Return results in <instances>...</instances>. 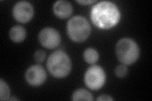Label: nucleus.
Here are the masks:
<instances>
[{
    "instance_id": "f257e3e1",
    "label": "nucleus",
    "mask_w": 152,
    "mask_h": 101,
    "mask_svg": "<svg viewBox=\"0 0 152 101\" xmlns=\"http://www.w3.org/2000/svg\"><path fill=\"white\" fill-rule=\"evenodd\" d=\"M121 12L117 5L110 1H102L94 5L90 18L94 25L101 29H110L121 20Z\"/></svg>"
},
{
    "instance_id": "f03ea898",
    "label": "nucleus",
    "mask_w": 152,
    "mask_h": 101,
    "mask_svg": "<svg viewBox=\"0 0 152 101\" xmlns=\"http://www.w3.org/2000/svg\"><path fill=\"white\" fill-rule=\"evenodd\" d=\"M47 68L51 75L58 78L67 76L72 68V62L68 54L63 51L53 52L47 60Z\"/></svg>"
},
{
    "instance_id": "7ed1b4c3",
    "label": "nucleus",
    "mask_w": 152,
    "mask_h": 101,
    "mask_svg": "<svg viewBox=\"0 0 152 101\" xmlns=\"http://www.w3.org/2000/svg\"><path fill=\"white\" fill-rule=\"evenodd\" d=\"M115 51L118 61L124 65L134 63L140 56L138 45L129 38H123L118 41Z\"/></svg>"
},
{
    "instance_id": "20e7f679",
    "label": "nucleus",
    "mask_w": 152,
    "mask_h": 101,
    "mask_svg": "<svg viewBox=\"0 0 152 101\" xmlns=\"http://www.w3.org/2000/svg\"><path fill=\"white\" fill-rule=\"evenodd\" d=\"M66 31L71 40L75 42H82L89 37L91 25L86 18L82 16H75L69 20Z\"/></svg>"
},
{
    "instance_id": "39448f33",
    "label": "nucleus",
    "mask_w": 152,
    "mask_h": 101,
    "mask_svg": "<svg viewBox=\"0 0 152 101\" xmlns=\"http://www.w3.org/2000/svg\"><path fill=\"white\" fill-rule=\"evenodd\" d=\"M106 81V74L104 70L98 65H93L87 70L84 76L85 84L93 90L100 89Z\"/></svg>"
},
{
    "instance_id": "423d86ee",
    "label": "nucleus",
    "mask_w": 152,
    "mask_h": 101,
    "mask_svg": "<svg viewBox=\"0 0 152 101\" xmlns=\"http://www.w3.org/2000/svg\"><path fill=\"white\" fill-rule=\"evenodd\" d=\"M38 39L42 46L49 49H55L60 44L61 41L59 32L51 27H46L41 30Z\"/></svg>"
},
{
    "instance_id": "0eeeda50",
    "label": "nucleus",
    "mask_w": 152,
    "mask_h": 101,
    "mask_svg": "<svg viewBox=\"0 0 152 101\" xmlns=\"http://www.w3.org/2000/svg\"><path fill=\"white\" fill-rule=\"evenodd\" d=\"M12 14L17 22L22 23H27L34 15V8L27 1H19L13 7Z\"/></svg>"
},
{
    "instance_id": "6e6552de",
    "label": "nucleus",
    "mask_w": 152,
    "mask_h": 101,
    "mask_svg": "<svg viewBox=\"0 0 152 101\" xmlns=\"http://www.w3.org/2000/svg\"><path fill=\"white\" fill-rule=\"evenodd\" d=\"M46 76V71L43 67L39 65H35L27 69L26 73V79L30 85L37 86L45 82Z\"/></svg>"
},
{
    "instance_id": "1a4fd4ad",
    "label": "nucleus",
    "mask_w": 152,
    "mask_h": 101,
    "mask_svg": "<svg viewBox=\"0 0 152 101\" xmlns=\"http://www.w3.org/2000/svg\"><path fill=\"white\" fill-rule=\"evenodd\" d=\"M53 9L55 15L57 17L65 19L72 15L73 7L70 2L64 1V0H60L54 4Z\"/></svg>"
},
{
    "instance_id": "9d476101",
    "label": "nucleus",
    "mask_w": 152,
    "mask_h": 101,
    "mask_svg": "<svg viewBox=\"0 0 152 101\" xmlns=\"http://www.w3.org/2000/svg\"><path fill=\"white\" fill-rule=\"evenodd\" d=\"M26 31L20 25H15L13 27L9 32V37L10 39L16 43L22 42L26 37Z\"/></svg>"
},
{
    "instance_id": "9b49d317",
    "label": "nucleus",
    "mask_w": 152,
    "mask_h": 101,
    "mask_svg": "<svg viewBox=\"0 0 152 101\" xmlns=\"http://www.w3.org/2000/svg\"><path fill=\"white\" fill-rule=\"evenodd\" d=\"M72 100H93L92 94L84 89H80L74 91L72 96Z\"/></svg>"
},
{
    "instance_id": "f8f14e48",
    "label": "nucleus",
    "mask_w": 152,
    "mask_h": 101,
    "mask_svg": "<svg viewBox=\"0 0 152 101\" xmlns=\"http://www.w3.org/2000/svg\"><path fill=\"white\" fill-rule=\"evenodd\" d=\"M84 59L89 64H94L99 60V54L98 51L93 48H88L84 52Z\"/></svg>"
},
{
    "instance_id": "ddd939ff",
    "label": "nucleus",
    "mask_w": 152,
    "mask_h": 101,
    "mask_svg": "<svg viewBox=\"0 0 152 101\" xmlns=\"http://www.w3.org/2000/svg\"><path fill=\"white\" fill-rule=\"evenodd\" d=\"M10 97V89L3 79L0 80V100H9Z\"/></svg>"
},
{
    "instance_id": "4468645a",
    "label": "nucleus",
    "mask_w": 152,
    "mask_h": 101,
    "mask_svg": "<svg viewBox=\"0 0 152 101\" xmlns=\"http://www.w3.org/2000/svg\"><path fill=\"white\" fill-rule=\"evenodd\" d=\"M115 73L117 76L119 78H124L128 73V69L126 65H121L116 67Z\"/></svg>"
},
{
    "instance_id": "2eb2a0df",
    "label": "nucleus",
    "mask_w": 152,
    "mask_h": 101,
    "mask_svg": "<svg viewBox=\"0 0 152 101\" xmlns=\"http://www.w3.org/2000/svg\"><path fill=\"white\" fill-rule=\"evenodd\" d=\"M45 57H46V52L43 50L39 49L34 53V58L35 61L37 62H42L45 60Z\"/></svg>"
},
{
    "instance_id": "dca6fc26",
    "label": "nucleus",
    "mask_w": 152,
    "mask_h": 101,
    "mask_svg": "<svg viewBox=\"0 0 152 101\" xmlns=\"http://www.w3.org/2000/svg\"><path fill=\"white\" fill-rule=\"evenodd\" d=\"M97 100L98 101H110V100H113V99L110 95H107V94H103L99 96L97 99Z\"/></svg>"
},
{
    "instance_id": "f3484780",
    "label": "nucleus",
    "mask_w": 152,
    "mask_h": 101,
    "mask_svg": "<svg viewBox=\"0 0 152 101\" xmlns=\"http://www.w3.org/2000/svg\"><path fill=\"white\" fill-rule=\"evenodd\" d=\"M78 3L84 4V5H88V4H91L94 3H96V1H94V0H81V1H76Z\"/></svg>"
}]
</instances>
